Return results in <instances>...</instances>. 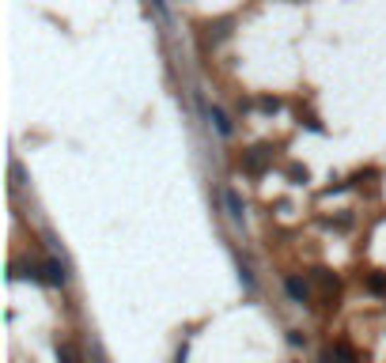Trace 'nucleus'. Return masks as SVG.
<instances>
[{
  "instance_id": "nucleus-1",
  "label": "nucleus",
  "mask_w": 386,
  "mask_h": 363,
  "mask_svg": "<svg viewBox=\"0 0 386 363\" xmlns=\"http://www.w3.org/2000/svg\"><path fill=\"white\" fill-rule=\"evenodd\" d=\"M266 156H269L266 148H254L250 156L242 159V167H246V174H261V171H266Z\"/></svg>"
},
{
  "instance_id": "nucleus-2",
  "label": "nucleus",
  "mask_w": 386,
  "mask_h": 363,
  "mask_svg": "<svg viewBox=\"0 0 386 363\" xmlns=\"http://www.w3.org/2000/svg\"><path fill=\"white\" fill-rule=\"evenodd\" d=\"M326 363H356V356H352L348 345H334L326 352Z\"/></svg>"
},
{
  "instance_id": "nucleus-3",
  "label": "nucleus",
  "mask_w": 386,
  "mask_h": 363,
  "mask_svg": "<svg viewBox=\"0 0 386 363\" xmlns=\"http://www.w3.org/2000/svg\"><path fill=\"white\" fill-rule=\"evenodd\" d=\"M224 201H227V208H231V219H235V224H242V201H239V193H235V190H227V193H224Z\"/></svg>"
},
{
  "instance_id": "nucleus-4",
  "label": "nucleus",
  "mask_w": 386,
  "mask_h": 363,
  "mask_svg": "<svg viewBox=\"0 0 386 363\" xmlns=\"http://www.w3.org/2000/svg\"><path fill=\"white\" fill-rule=\"evenodd\" d=\"M288 295H292L295 303H307V284L292 277V280H288Z\"/></svg>"
},
{
  "instance_id": "nucleus-5",
  "label": "nucleus",
  "mask_w": 386,
  "mask_h": 363,
  "mask_svg": "<svg viewBox=\"0 0 386 363\" xmlns=\"http://www.w3.org/2000/svg\"><path fill=\"white\" fill-rule=\"evenodd\" d=\"M57 363H80V352L72 345H57Z\"/></svg>"
},
{
  "instance_id": "nucleus-6",
  "label": "nucleus",
  "mask_w": 386,
  "mask_h": 363,
  "mask_svg": "<svg viewBox=\"0 0 386 363\" xmlns=\"http://www.w3.org/2000/svg\"><path fill=\"white\" fill-rule=\"evenodd\" d=\"M46 280H50V284H61V280H64L61 261H46Z\"/></svg>"
},
{
  "instance_id": "nucleus-7",
  "label": "nucleus",
  "mask_w": 386,
  "mask_h": 363,
  "mask_svg": "<svg viewBox=\"0 0 386 363\" xmlns=\"http://www.w3.org/2000/svg\"><path fill=\"white\" fill-rule=\"evenodd\" d=\"M368 288H371L375 295H386V272H371V277H368Z\"/></svg>"
},
{
  "instance_id": "nucleus-8",
  "label": "nucleus",
  "mask_w": 386,
  "mask_h": 363,
  "mask_svg": "<svg viewBox=\"0 0 386 363\" xmlns=\"http://www.w3.org/2000/svg\"><path fill=\"white\" fill-rule=\"evenodd\" d=\"M212 121H216V129H220V133H231V121H227V114H224V110H212Z\"/></svg>"
},
{
  "instance_id": "nucleus-9",
  "label": "nucleus",
  "mask_w": 386,
  "mask_h": 363,
  "mask_svg": "<svg viewBox=\"0 0 386 363\" xmlns=\"http://www.w3.org/2000/svg\"><path fill=\"white\" fill-rule=\"evenodd\" d=\"M258 110H266V114H277V110H280V98H258Z\"/></svg>"
},
{
  "instance_id": "nucleus-10",
  "label": "nucleus",
  "mask_w": 386,
  "mask_h": 363,
  "mask_svg": "<svg viewBox=\"0 0 386 363\" xmlns=\"http://www.w3.org/2000/svg\"><path fill=\"white\" fill-rule=\"evenodd\" d=\"M288 174H292L295 182H307V171H303V167H288Z\"/></svg>"
}]
</instances>
